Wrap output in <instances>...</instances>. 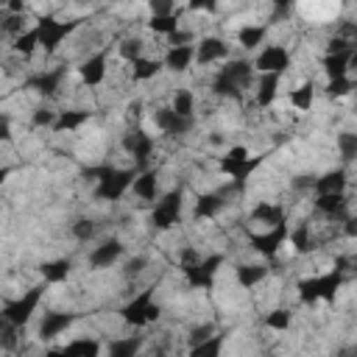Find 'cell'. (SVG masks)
Masks as SVG:
<instances>
[{
  "instance_id": "obj_1",
  "label": "cell",
  "mask_w": 357,
  "mask_h": 357,
  "mask_svg": "<svg viewBox=\"0 0 357 357\" xmlns=\"http://www.w3.org/2000/svg\"><path fill=\"white\" fill-rule=\"evenodd\" d=\"M254 67L248 59H229L223 61L220 67H215V75L209 81V89L215 98H223V100H243L245 92H251L254 86Z\"/></svg>"
},
{
  "instance_id": "obj_2",
  "label": "cell",
  "mask_w": 357,
  "mask_h": 357,
  "mask_svg": "<svg viewBox=\"0 0 357 357\" xmlns=\"http://www.w3.org/2000/svg\"><path fill=\"white\" fill-rule=\"evenodd\" d=\"M343 284H346V273H340L335 268L326 273H312V276L298 282V298L307 307H312L318 301H335V296Z\"/></svg>"
},
{
  "instance_id": "obj_3",
  "label": "cell",
  "mask_w": 357,
  "mask_h": 357,
  "mask_svg": "<svg viewBox=\"0 0 357 357\" xmlns=\"http://www.w3.org/2000/svg\"><path fill=\"white\" fill-rule=\"evenodd\" d=\"M137 173H139L137 167H117V165H106L100 170H92V176H95V198L120 201L128 192V187H131Z\"/></svg>"
},
{
  "instance_id": "obj_4",
  "label": "cell",
  "mask_w": 357,
  "mask_h": 357,
  "mask_svg": "<svg viewBox=\"0 0 357 357\" xmlns=\"http://www.w3.org/2000/svg\"><path fill=\"white\" fill-rule=\"evenodd\" d=\"M45 298V287H31V290H22L14 301H8L3 310H0V318L6 324H11L14 329H22L33 321V315L39 312V304Z\"/></svg>"
},
{
  "instance_id": "obj_5",
  "label": "cell",
  "mask_w": 357,
  "mask_h": 357,
  "mask_svg": "<svg viewBox=\"0 0 357 357\" xmlns=\"http://www.w3.org/2000/svg\"><path fill=\"white\" fill-rule=\"evenodd\" d=\"M153 287H142L139 293H134L126 304H123V310H120V318H123V324H128V326H148V324H153L156 318H159V312H162V307L153 301Z\"/></svg>"
},
{
  "instance_id": "obj_6",
  "label": "cell",
  "mask_w": 357,
  "mask_h": 357,
  "mask_svg": "<svg viewBox=\"0 0 357 357\" xmlns=\"http://www.w3.org/2000/svg\"><path fill=\"white\" fill-rule=\"evenodd\" d=\"M181 206H184V190L181 187H173V190L162 192L151 204V223H153V229H159V231L173 229L181 220Z\"/></svg>"
},
{
  "instance_id": "obj_7",
  "label": "cell",
  "mask_w": 357,
  "mask_h": 357,
  "mask_svg": "<svg viewBox=\"0 0 357 357\" xmlns=\"http://www.w3.org/2000/svg\"><path fill=\"white\" fill-rule=\"evenodd\" d=\"M290 64H293V53L282 42L262 45V50L251 61V67H254L257 75H284L290 70Z\"/></svg>"
},
{
  "instance_id": "obj_8",
  "label": "cell",
  "mask_w": 357,
  "mask_h": 357,
  "mask_svg": "<svg viewBox=\"0 0 357 357\" xmlns=\"http://www.w3.org/2000/svg\"><path fill=\"white\" fill-rule=\"evenodd\" d=\"M109 53H112V45L100 50H89V56L81 59V64L75 67L81 86H100L109 78Z\"/></svg>"
},
{
  "instance_id": "obj_9",
  "label": "cell",
  "mask_w": 357,
  "mask_h": 357,
  "mask_svg": "<svg viewBox=\"0 0 357 357\" xmlns=\"http://www.w3.org/2000/svg\"><path fill=\"white\" fill-rule=\"evenodd\" d=\"M192 50H195V64L198 67H215V64H223V61L231 59V45L223 36H212V33L195 39Z\"/></svg>"
},
{
  "instance_id": "obj_10",
  "label": "cell",
  "mask_w": 357,
  "mask_h": 357,
  "mask_svg": "<svg viewBox=\"0 0 357 357\" xmlns=\"http://www.w3.org/2000/svg\"><path fill=\"white\" fill-rule=\"evenodd\" d=\"M220 265H223V257H220V254H209V257H201L192 268H187V271H181V273H184V279H187L190 287L206 290V287H212V282H215Z\"/></svg>"
},
{
  "instance_id": "obj_11",
  "label": "cell",
  "mask_w": 357,
  "mask_h": 357,
  "mask_svg": "<svg viewBox=\"0 0 357 357\" xmlns=\"http://www.w3.org/2000/svg\"><path fill=\"white\" fill-rule=\"evenodd\" d=\"M287 226H276V229H265V231H254L248 240H251V248L259 254V257H268L273 259L284 245H287Z\"/></svg>"
},
{
  "instance_id": "obj_12",
  "label": "cell",
  "mask_w": 357,
  "mask_h": 357,
  "mask_svg": "<svg viewBox=\"0 0 357 357\" xmlns=\"http://www.w3.org/2000/svg\"><path fill=\"white\" fill-rule=\"evenodd\" d=\"M75 321H78L75 312H67V310H47V312H42V318H39L36 335H39V340H56V337L64 335Z\"/></svg>"
},
{
  "instance_id": "obj_13",
  "label": "cell",
  "mask_w": 357,
  "mask_h": 357,
  "mask_svg": "<svg viewBox=\"0 0 357 357\" xmlns=\"http://www.w3.org/2000/svg\"><path fill=\"white\" fill-rule=\"evenodd\" d=\"M123 254H126V245L117 237H109V240H100L98 245H92V251L86 254V265L92 271H103V268H112Z\"/></svg>"
},
{
  "instance_id": "obj_14",
  "label": "cell",
  "mask_w": 357,
  "mask_h": 357,
  "mask_svg": "<svg viewBox=\"0 0 357 357\" xmlns=\"http://www.w3.org/2000/svg\"><path fill=\"white\" fill-rule=\"evenodd\" d=\"M248 220L262 226V231L265 229H276V226L287 223V209L282 204H276V201H257L254 209L248 212Z\"/></svg>"
},
{
  "instance_id": "obj_15",
  "label": "cell",
  "mask_w": 357,
  "mask_h": 357,
  "mask_svg": "<svg viewBox=\"0 0 357 357\" xmlns=\"http://www.w3.org/2000/svg\"><path fill=\"white\" fill-rule=\"evenodd\" d=\"M279 86H282V75H257L251 86V95H254L251 103L259 112H268L279 98Z\"/></svg>"
},
{
  "instance_id": "obj_16",
  "label": "cell",
  "mask_w": 357,
  "mask_h": 357,
  "mask_svg": "<svg viewBox=\"0 0 357 357\" xmlns=\"http://www.w3.org/2000/svg\"><path fill=\"white\" fill-rule=\"evenodd\" d=\"M153 123H156V128L165 134V137H181V134H187L192 126H195V120H184V117H178L170 106H159V109H153Z\"/></svg>"
},
{
  "instance_id": "obj_17",
  "label": "cell",
  "mask_w": 357,
  "mask_h": 357,
  "mask_svg": "<svg viewBox=\"0 0 357 357\" xmlns=\"http://www.w3.org/2000/svg\"><path fill=\"white\" fill-rule=\"evenodd\" d=\"M349 170L346 167H335V170H326L324 176H315V195H346L349 192Z\"/></svg>"
},
{
  "instance_id": "obj_18",
  "label": "cell",
  "mask_w": 357,
  "mask_h": 357,
  "mask_svg": "<svg viewBox=\"0 0 357 357\" xmlns=\"http://www.w3.org/2000/svg\"><path fill=\"white\" fill-rule=\"evenodd\" d=\"M159 59H162V67L165 70H170V73H187L195 64V50H192V45H167Z\"/></svg>"
},
{
  "instance_id": "obj_19",
  "label": "cell",
  "mask_w": 357,
  "mask_h": 357,
  "mask_svg": "<svg viewBox=\"0 0 357 357\" xmlns=\"http://www.w3.org/2000/svg\"><path fill=\"white\" fill-rule=\"evenodd\" d=\"M128 190H131L142 204H153V201L162 195V190H159V173H156L153 167L139 170V173L134 176V181H131Z\"/></svg>"
},
{
  "instance_id": "obj_20",
  "label": "cell",
  "mask_w": 357,
  "mask_h": 357,
  "mask_svg": "<svg viewBox=\"0 0 357 357\" xmlns=\"http://www.w3.org/2000/svg\"><path fill=\"white\" fill-rule=\"evenodd\" d=\"M268 31H271V22H243L237 28V45L243 50H257L265 45Z\"/></svg>"
},
{
  "instance_id": "obj_21",
  "label": "cell",
  "mask_w": 357,
  "mask_h": 357,
  "mask_svg": "<svg viewBox=\"0 0 357 357\" xmlns=\"http://www.w3.org/2000/svg\"><path fill=\"white\" fill-rule=\"evenodd\" d=\"M114 50H117V59L131 67L137 59L148 56V42H145L142 36H137V33H128V36H123V39L114 45Z\"/></svg>"
},
{
  "instance_id": "obj_22",
  "label": "cell",
  "mask_w": 357,
  "mask_h": 357,
  "mask_svg": "<svg viewBox=\"0 0 357 357\" xmlns=\"http://www.w3.org/2000/svg\"><path fill=\"white\" fill-rule=\"evenodd\" d=\"M159 73H162V59L148 53V56H142V59H137V61L131 64L128 78H131L134 84H145V81H153Z\"/></svg>"
},
{
  "instance_id": "obj_23",
  "label": "cell",
  "mask_w": 357,
  "mask_h": 357,
  "mask_svg": "<svg viewBox=\"0 0 357 357\" xmlns=\"http://www.w3.org/2000/svg\"><path fill=\"white\" fill-rule=\"evenodd\" d=\"M142 343L139 335H117L109 340V357H139Z\"/></svg>"
},
{
  "instance_id": "obj_24",
  "label": "cell",
  "mask_w": 357,
  "mask_h": 357,
  "mask_svg": "<svg viewBox=\"0 0 357 357\" xmlns=\"http://www.w3.org/2000/svg\"><path fill=\"white\" fill-rule=\"evenodd\" d=\"M89 120V109H61L59 112V117H56V123H53V134H73L81 123H86Z\"/></svg>"
},
{
  "instance_id": "obj_25",
  "label": "cell",
  "mask_w": 357,
  "mask_h": 357,
  "mask_svg": "<svg viewBox=\"0 0 357 357\" xmlns=\"http://www.w3.org/2000/svg\"><path fill=\"white\" fill-rule=\"evenodd\" d=\"M271 276V268L265 262H251V265H237V284L251 290L257 287L259 282H265Z\"/></svg>"
},
{
  "instance_id": "obj_26",
  "label": "cell",
  "mask_w": 357,
  "mask_h": 357,
  "mask_svg": "<svg viewBox=\"0 0 357 357\" xmlns=\"http://www.w3.org/2000/svg\"><path fill=\"white\" fill-rule=\"evenodd\" d=\"M61 349H64L70 357H100V340H98V337H89V335L73 337V340H67Z\"/></svg>"
},
{
  "instance_id": "obj_27",
  "label": "cell",
  "mask_w": 357,
  "mask_h": 357,
  "mask_svg": "<svg viewBox=\"0 0 357 357\" xmlns=\"http://www.w3.org/2000/svg\"><path fill=\"white\" fill-rule=\"evenodd\" d=\"M287 100H290V106H293L296 112H301V114L310 112L312 103H315V84H312V81H301L296 89H290Z\"/></svg>"
},
{
  "instance_id": "obj_28",
  "label": "cell",
  "mask_w": 357,
  "mask_h": 357,
  "mask_svg": "<svg viewBox=\"0 0 357 357\" xmlns=\"http://www.w3.org/2000/svg\"><path fill=\"white\" fill-rule=\"evenodd\" d=\"M170 109L184 120H195V95L190 89H176L170 98Z\"/></svg>"
},
{
  "instance_id": "obj_29",
  "label": "cell",
  "mask_w": 357,
  "mask_h": 357,
  "mask_svg": "<svg viewBox=\"0 0 357 357\" xmlns=\"http://www.w3.org/2000/svg\"><path fill=\"white\" fill-rule=\"evenodd\" d=\"M70 268H73V262L70 259H53V262H45L42 265V279H45V284H61V282H67V276H70Z\"/></svg>"
},
{
  "instance_id": "obj_30",
  "label": "cell",
  "mask_w": 357,
  "mask_h": 357,
  "mask_svg": "<svg viewBox=\"0 0 357 357\" xmlns=\"http://www.w3.org/2000/svg\"><path fill=\"white\" fill-rule=\"evenodd\" d=\"M293 324V310L290 307H276V310H268L265 315V326L271 332H287Z\"/></svg>"
},
{
  "instance_id": "obj_31",
  "label": "cell",
  "mask_w": 357,
  "mask_h": 357,
  "mask_svg": "<svg viewBox=\"0 0 357 357\" xmlns=\"http://www.w3.org/2000/svg\"><path fill=\"white\" fill-rule=\"evenodd\" d=\"M220 346H223V335H212L209 340L187 349V357H220Z\"/></svg>"
},
{
  "instance_id": "obj_32",
  "label": "cell",
  "mask_w": 357,
  "mask_h": 357,
  "mask_svg": "<svg viewBox=\"0 0 357 357\" xmlns=\"http://www.w3.org/2000/svg\"><path fill=\"white\" fill-rule=\"evenodd\" d=\"M337 151H340L346 165L354 162V156H357V134L354 131H340L337 134Z\"/></svg>"
},
{
  "instance_id": "obj_33",
  "label": "cell",
  "mask_w": 357,
  "mask_h": 357,
  "mask_svg": "<svg viewBox=\"0 0 357 357\" xmlns=\"http://www.w3.org/2000/svg\"><path fill=\"white\" fill-rule=\"evenodd\" d=\"M212 335H218V329H215V324H212V321H204V324H195V326L190 329V335H187V349H192V346H198V343H204V340H209Z\"/></svg>"
},
{
  "instance_id": "obj_34",
  "label": "cell",
  "mask_w": 357,
  "mask_h": 357,
  "mask_svg": "<svg viewBox=\"0 0 357 357\" xmlns=\"http://www.w3.org/2000/svg\"><path fill=\"white\" fill-rule=\"evenodd\" d=\"M70 231H73V237H75V240L89 243V240L98 234V226H95V220H92V218H78V220L70 226Z\"/></svg>"
},
{
  "instance_id": "obj_35",
  "label": "cell",
  "mask_w": 357,
  "mask_h": 357,
  "mask_svg": "<svg viewBox=\"0 0 357 357\" xmlns=\"http://www.w3.org/2000/svg\"><path fill=\"white\" fill-rule=\"evenodd\" d=\"M56 117H59V112L50 109V106H39V109L31 112V123H33L36 128H53Z\"/></svg>"
},
{
  "instance_id": "obj_36",
  "label": "cell",
  "mask_w": 357,
  "mask_h": 357,
  "mask_svg": "<svg viewBox=\"0 0 357 357\" xmlns=\"http://www.w3.org/2000/svg\"><path fill=\"white\" fill-rule=\"evenodd\" d=\"M145 265H148L145 257H131V259H126V265H123V279H126V282H137V279L142 276Z\"/></svg>"
},
{
  "instance_id": "obj_37",
  "label": "cell",
  "mask_w": 357,
  "mask_h": 357,
  "mask_svg": "<svg viewBox=\"0 0 357 357\" xmlns=\"http://www.w3.org/2000/svg\"><path fill=\"white\" fill-rule=\"evenodd\" d=\"M11 139V114L0 112V145H6Z\"/></svg>"
},
{
  "instance_id": "obj_38",
  "label": "cell",
  "mask_w": 357,
  "mask_h": 357,
  "mask_svg": "<svg viewBox=\"0 0 357 357\" xmlns=\"http://www.w3.org/2000/svg\"><path fill=\"white\" fill-rule=\"evenodd\" d=\"M42 357H70V354H67L64 349H50V351H45Z\"/></svg>"
},
{
  "instance_id": "obj_39",
  "label": "cell",
  "mask_w": 357,
  "mask_h": 357,
  "mask_svg": "<svg viewBox=\"0 0 357 357\" xmlns=\"http://www.w3.org/2000/svg\"><path fill=\"white\" fill-rule=\"evenodd\" d=\"M8 173H11V167H8V165H3V167H0V184L6 181V176H8Z\"/></svg>"
}]
</instances>
